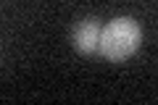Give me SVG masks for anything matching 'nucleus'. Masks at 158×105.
Here are the masks:
<instances>
[{
	"label": "nucleus",
	"mask_w": 158,
	"mask_h": 105,
	"mask_svg": "<svg viewBox=\"0 0 158 105\" xmlns=\"http://www.w3.org/2000/svg\"><path fill=\"white\" fill-rule=\"evenodd\" d=\"M140 42H142L140 24L129 16H118V18H111L106 26H100L98 53L111 63H121L137 53Z\"/></svg>",
	"instance_id": "nucleus-1"
},
{
	"label": "nucleus",
	"mask_w": 158,
	"mask_h": 105,
	"mask_svg": "<svg viewBox=\"0 0 158 105\" xmlns=\"http://www.w3.org/2000/svg\"><path fill=\"white\" fill-rule=\"evenodd\" d=\"M74 47L85 55L98 53V39H100V21L98 18H82L74 26Z\"/></svg>",
	"instance_id": "nucleus-2"
}]
</instances>
